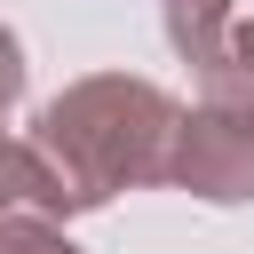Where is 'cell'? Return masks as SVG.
Masks as SVG:
<instances>
[{"instance_id": "cell-7", "label": "cell", "mask_w": 254, "mask_h": 254, "mask_svg": "<svg viewBox=\"0 0 254 254\" xmlns=\"http://www.w3.org/2000/svg\"><path fill=\"white\" fill-rule=\"evenodd\" d=\"M24 79H32V64H24V40H16L8 24H0V119H8L16 103H24Z\"/></svg>"}, {"instance_id": "cell-2", "label": "cell", "mask_w": 254, "mask_h": 254, "mask_svg": "<svg viewBox=\"0 0 254 254\" xmlns=\"http://www.w3.org/2000/svg\"><path fill=\"white\" fill-rule=\"evenodd\" d=\"M175 190L206 206H254V95L198 87V103L175 127Z\"/></svg>"}, {"instance_id": "cell-3", "label": "cell", "mask_w": 254, "mask_h": 254, "mask_svg": "<svg viewBox=\"0 0 254 254\" xmlns=\"http://www.w3.org/2000/svg\"><path fill=\"white\" fill-rule=\"evenodd\" d=\"M8 214H56L71 222V183L56 175V159L32 143V135H0V222Z\"/></svg>"}, {"instance_id": "cell-1", "label": "cell", "mask_w": 254, "mask_h": 254, "mask_svg": "<svg viewBox=\"0 0 254 254\" xmlns=\"http://www.w3.org/2000/svg\"><path fill=\"white\" fill-rule=\"evenodd\" d=\"M175 127H183V103L159 79H143V71H87L64 95L40 103L32 143L71 183V206L95 214L119 190H151V183L175 175Z\"/></svg>"}, {"instance_id": "cell-6", "label": "cell", "mask_w": 254, "mask_h": 254, "mask_svg": "<svg viewBox=\"0 0 254 254\" xmlns=\"http://www.w3.org/2000/svg\"><path fill=\"white\" fill-rule=\"evenodd\" d=\"M198 87H238V95H254V24H238V32H230V56H222V71H206Z\"/></svg>"}, {"instance_id": "cell-5", "label": "cell", "mask_w": 254, "mask_h": 254, "mask_svg": "<svg viewBox=\"0 0 254 254\" xmlns=\"http://www.w3.org/2000/svg\"><path fill=\"white\" fill-rule=\"evenodd\" d=\"M0 254H79V246L64 238L56 214H8L0 222Z\"/></svg>"}, {"instance_id": "cell-4", "label": "cell", "mask_w": 254, "mask_h": 254, "mask_svg": "<svg viewBox=\"0 0 254 254\" xmlns=\"http://www.w3.org/2000/svg\"><path fill=\"white\" fill-rule=\"evenodd\" d=\"M159 32H167V48L206 79V71H222L238 16H230V0H159Z\"/></svg>"}]
</instances>
